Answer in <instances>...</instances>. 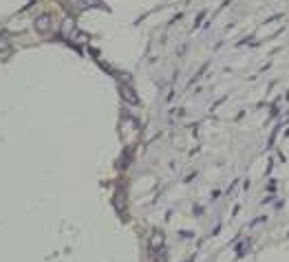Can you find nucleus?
Wrapping results in <instances>:
<instances>
[{"instance_id": "nucleus-1", "label": "nucleus", "mask_w": 289, "mask_h": 262, "mask_svg": "<svg viewBox=\"0 0 289 262\" xmlns=\"http://www.w3.org/2000/svg\"><path fill=\"white\" fill-rule=\"evenodd\" d=\"M9 38L5 36V33H0V51H5V49H9Z\"/></svg>"}]
</instances>
